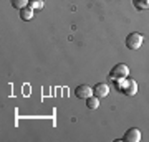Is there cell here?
<instances>
[{
	"label": "cell",
	"mask_w": 149,
	"mask_h": 142,
	"mask_svg": "<svg viewBox=\"0 0 149 142\" xmlns=\"http://www.w3.org/2000/svg\"><path fill=\"white\" fill-rule=\"evenodd\" d=\"M100 98L98 96H90V98H86V106L90 107V109H98V106H100Z\"/></svg>",
	"instance_id": "52a82bcc"
},
{
	"label": "cell",
	"mask_w": 149,
	"mask_h": 142,
	"mask_svg": "<svg viewBox=\"0 0 149 142\" xmlns=\"http://www.w3.org/2000/svg\"><path fill=\"white\" fill-rule=\"evenodd\" d=\"M129 74V68L126 66L124 63H119L116 64V66H113V69L109 71V79H113V81H121V79L128 78Z\"/></svg>",
	"instance_id": "7a4b0ae2"
},
{
	"label": "cell",
	"mask_w": 149,
	"mask_h": 142,
	"mask_svg": "<svg viewBox=\"0 0 149 142\" xmlns=\"http://www.w3.org/2000/svg\"><path fill=\"white\" fill-rule=\"evenodd\" d=\"M32 17H33V8L32 7H25V8L20 10V18L22 20H32Z\"/></svg>",
	"instance_id": "ba28073f"
},
{
	"label": "cell",
	"mask_w": 149,
	"mask_h": 142,
	"mask_svg": "<svg viewBox=\"0 0 149 142\" xmlns=\"http://www.w3.org/2000/svg\"><path fill=\"white\" fill-rule=\"evenodd\" d=\"M143 35L141 33H129L128 37H126V46L131 50V51H136V50H139L141 48V45H143Z\"/></svg>",
	"instance_id": "3957f363"
},
{
	"label": "cell",
	"mask_w": 149,
	"mask_h": 142,
	"mask_svg": "<svg viewBox=\"0 0 149 142\" xmlns=\"http://www.w3.org/2000/svg\"><path fill=\"white\" fill-rule=\"evenodd\" d=\"M93 91H95V96H98V98H106L109 94V86L106 83H98L93 88Z\"/></svg>",
	"instance_id": "8992f818"
},
{
	"label": "cell",
	"mask_w": 149,
	"mask_h": 142,
	"mask_svg": "<svg viewBox=\"0 0 149 142\" xmlns=\"http://www.w3.org/2000/svg\"><path fill=\"white\" fill-rule=\"evenodd\" d=\"M43 5H45L43 0H30V3H28V7H32V8H43Z\"/></svg>",
	"instance_id": "8fae6325"
},
{
	"label": "cell",
	"mask_w": 149,
	"mask_h": 142,
	"mask_svg": "<svg viewBox=\"0 0 149 142\" xmlns=\"http://www.w3.org/2000/svg\"><path fill=\"white\" fill-rule=\"evenodd\" d=\"M93 88L91 86H88V84H81V86H78L76 89H74V94H76V98H80V99H86V98H90V96H93Z\"/></svg>",
	"instance_id": "277c9868"
},
{
	"label": "cell",
	"mask_w": 149,
	"mask_h": 142,
	"mask_svg": "<svg viewBox=\"0 0 149 142\" xmlns=\"http://www.w3.org/2000/svg\"><path fill=\"white\" fill-rule=\"evenodd\" d=\"M134 7H138L141 10L149 8V0H134Z\"/></svg>",
	"instance_id": "30bf717a"
},
{
	"label": "cell",
	"mask_w": 149,
	"mask_h": 142,
	"mask_svg": "<svg viewBox=\"0 0 149 142\" xmlns=\"http://www.w3.org/2000/svg\"><path fill=\"white\" fill-rule=\"evenodd\" d=\"M28 3H30V0H12V5L15 7V8H18V10L28 7Z\"/></svg>",
	"instance_id": "9c48e42d"
},
{
	"label": "cell",
	"mask_w": 149,
	"mask_h": 142,
	"mask_svg": "<svg viewBox=\"0 0 149 142\" xmlns=\"http://www.w3.org/2000/svg\"><path fill=\"white\" fill-rule=\"evenodd\" d=\"M118 89L123 91L126 96H134L138 93V84H136L134 79L124 78V79H121V81H118Z\"/></svg>",
	"instance_id": "6da1fadb"
},
{
	"label": "cell",
	"mask_w": 149,
	"mask_h": 142,
	"mask_svg": "<svg viewBox=\"0 0 149 142\" xmlns=\"http://www.w3.org/2000/svg\"><path fill=\"white\" fill-rule=\"evenodd\" d=\"M124 141L126 142H139L141 141V131H139L138 127H131L126 131L124 134Z\"/></svg>",
	"instance_id": "5b68a950"
}]
</instances>
